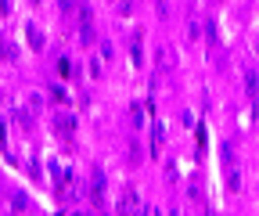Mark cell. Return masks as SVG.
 Wrapping results in <instances>:
<instances>
[{"instance_id":"4","label":"cell","mask_w":259,"mask_h":216,"mask_svg":"<svg viewBox=\"0 0 259 216\" xmlns=\"http://www.w3.org/2000/svg\"><path fill=\"white\" fill-rule=\"evenodd\" d=\"M173 65H177V54H173V47H162V51H158V69H162V72H169Z\"/></svg>"},{"instance_id":"8","label":"cell","mask_w":259,"mask_h":216,"mask_svg":"<svg viewBox=\"0 0 259 216\" xmlns=\"http://www.w3.org/2000/svg\"><path fill=\"white\" fill-rule=\"evenodd\" d=\"M0 58H8V61H18V51L4 40V33H0Z\"/></svg>"},{"instance_id":"13","label":"cell","mask_w":259,"mask_h":216,"mask_svg":"<svg viewBox=\"0 0 259 216\" xmlns=\"http://www.w3.org/2000/svg\"><path fill=\"white\" fill-rule=\"evenodd\" d=\"M11 209H15V212L29 209V198H25V195H11Z\"/></svg>"},{"instance_id":"9","label":"cell","mask_w":259,"mask_h":216,"mask_svg":"<svg viewBox=\"0 0 259 216\" xmlns=\"http://www.w3.org/2000/svg\"><path fill=\"white\" fill-rule=\"evenodd\" d=\"M162 141H166V134H162V122H158L155 134H151V155H158V151H162Z\"/></svg>"},{"instance_id":"16","label":"cell","mask_w":259,"mask_h":216,"mask_svg":"<svg viewBox=\"0 0 259 216\" xmlns=\"http://www.w3.org/2000/svg\"><path fill=\"white\" fill-rule=\"evenodd\" d=\"M58 72H61V76H65V79H69V76H76V72H72V65H69V61H65V58H61V61H58Z\"/></svg>"},{"instance_id":"15","label":"cell","mask_w":259,"mask_h":216,"mask_svg":"<svg viewBox=\"0 0 259 216\" xmlns=\"http://www.w3.org/2000/svg\"><path fill=\"white\" fill-rule=\"evenodd\" d=\"M205 40H209V44H220V36H216V22H212V18L205 22Z\"/></svg>"},{"instance_id":"18","label":"cell","mask_w":259,"mask_h":216,"mask_svg":"<svg viewBox=\"0 0 259 216\" xmlns=\"http://www.w3.org/2000/svg\"><path fill=\"white\" fill-rule=\"evenodd\" d=\"M94 216H97V212H94Z\"/></svg>"},{"instance_id":"14","label":"cell","mask_w":259,"mask_h":216,"mask_svg":"<svg viewBox=\"0 0 259 216\" xmlns=\"http://www.w3.org/2000/svg\"><path fill=\"white\" fill-rule=\"evenodd\" d=\"M187 33H191V40L202 33V25H198V15H191V18H187Z\"/></svg>"},{"instance_id":"12","label":"cell","mask_w":259,"mask_h":216,"mask_svg":"<svg viewBox=\"0 0 259 216\" xmlns=\"http://www.w3.org/2000/svg\"><path fill=\"white\" fill-rule=\"evenodd\" d=\"M79 40H83V44H97V33H94V25H79Z\"/></svg>"},{"instance_id":"7","label":"cell","mask_w":259,"mask_h":216,"mask_svg":"<svg viewBox=\"0 0 259 216\" xmlns=\"http://www.w3.org/2000/svg\"><path fill=\"white\" fill-rule=\"evenodd\" d=\"M15 126L18 130H29L32 126V112L29 108H15Z\"/></svg>"},{"instance_id":"1","label":"cell","mask_w":259,"mask_h":216,"mask_svg":"<svg viewBox=\"0 0 259 216\" xmlns=\"http://www.w3.org/2000/svg\"><path fill=\"white\" fill-rule=\"evenodd\" d=\"M105 188H108L105 173L94 166V169H90V198H94V205H105Z\"/></svg>"},{"instance_id":"2","label":"cell","mask_w":259,"mask_h":216,"mask_svg":"<svg viewBox=\"0 0 259 216\" xmlns=\"http://www.w3.org/2000/svg\"><path fill=\"white\" fill-rule=\"evenodd\" d=\"M119 209H122V216H130V212H137V209H141V195H137L134 188H130V191L122 195V202H119Z\"/></svg>"},{"instance_id":"3","label":"cell","mask_w":259,"mask_h":216,"mask_svg":"<svg viewBox=\"0 0 259 216\" xmlns=\"http://www.w3.org/2000/svg\"><path fill=\"white\" fill-rule=\"evenodd\" d=\"M25 36H29V47H32V51H44V47H47V40H44V33H40V25L29 22V25H25Z\"/></svg>"},{"instance_id":"6","label":"cell","mask_w":259,"mask_h":216,"mask_svg":"<svg viewBox=\"0 0 259 216\" xmlns=\"http://www.w3.org/2000/svg\"><path fill=\"white\" fill-rule=\"evenodd\" d=\"M220 159L227 169H238V155H234V144H220Z\"/></svg>"},{"instance_id":"5","label":"cell","mask_w":259,"mask_h":216,"mask_svg":"<svg viewBox=\"0 0 259 216\" xmlns=\"http://www.w3.org/2000/svg\"><path fill=\"white\" fill-rule=\"evenodd\" d=\"M72 126H76V119H72V115H54V130H58L61 137H69Z\"/></svg>"},{"instance_id":"11","label":"cell","mask_w":259,"mask_h":216,"mask_svg":"<svg viewBox=\"0 0 259 216\" xmlns=\"http://www.w3.org/2000/svg\"><path fill=\"white\" fill-rule=\"evenodd\" d=\"M227 188H231V191H241V173H238V169H227Z\"/></svg>"},{"instance_id":"10","label":"cell","mask_w":259,"mask_h":216,"mask_svg":"<svg viewBox=\"0 0 259 216\" xmlns=\"http://www.w3.org/2000/svg\"><path fill=\"white\" fill-rule=\"evenodd\" d=\"M245 90H248V101L255 105V69H248V72H245Z\"/></svg>"},{"instance_id":"17","label":"cell","mask_w":259,"mask_h":216,"mask_svg":"<svg viewBox=\"0 0 259 216\" xmlns=\"http://www.w3.org/2000/svg\"><path fill=\"white\" fill-rule=\"evenodd\" d=\"M130 115H134V126H141V119H144V115H141V108H137V105H130Z\"/></svg>"}]
</instances>
